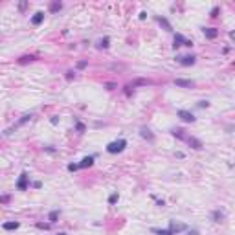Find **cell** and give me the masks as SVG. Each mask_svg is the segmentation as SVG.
<instances>
[{
	"instance_id": "obj_4",
	"label": "cell",
	"mask_w": 235,
	"mask_h": 235,
	"mask_svg": "<svg viewBox=\"0 0 235 235\" xmlns=\"http://www.w3.org/2000/svg\"><path fill=\"white\" fill-rule=\"evenodd\" d=\"M175 85L176 86H187V88H191V86H193V81H187V79H176Z\"/></svg>"
},
{
	"instance_id": "obj_19",
	"label": "cell",
	"mask_w": 235,
	"mask_h": 235,
	"mask_svg": "<svg viewBox=\"0 0 235 235\" xmlns=\"http://www.w3.org/2000/svg\"><path fill=\"white\" fill-rule=\"evenodd\" d=\"M189 235H198V232H189Z\"/></svg>"
},
{
	"instance_id": "obj_6",
	"label": "cell",
	"mask_w": 235,
	"mask_h": 235,
	"mask_svg": "<svg viewBox=\"0 0 235 235\" xmlns=\"http://www.w3.org/2000/svg\"><path fill=\"white\" fill-rule=\"evenodd\" d=\"M204 35H206L208 39H215L217 37V30L215 28H206V30H204Z\"/></svg>"
},
{
	"instance_id": "obj_14",
	"label": "cell",
	"mask_w": 235,
	"mask_h": 235,
	"mask_svg": "<svg viewBox=\"0 0 235 235\" xmlns=\"http://www.w3.org/2000/svg\"><path fill=\"white\" fill-rule=\"evenodd\" d=\"M57 217H59V211H52V213H50V220H52V222H55V220H57Z\"/></svg>"
},
{
	"instance_id": "obj_10",
	"label": "cell",
	"mask_w": 235,
	"mask_h": 235,
	"mask_svg": "<svg viewBox=\"0 0 235 235\" xmlns=\"http://www.w3.org/2000/svg\"><path fill=\"white\" fill-rule=\"evenodd\" d=\"M182 42H184V46H186V39H184V37L178 33V35L175 37V44H173V46H175V48H178V46H182Z\"/></svg>"
},
{
	"instance_id": "obj_2",
	"label": "cell",
	"mask_w": 235,
	"mask_h": 235,
	"mask_svg": "<svg viewBox=\"0 0 235 235\" xmlns=\"http://www.w3.org/2000/svg\"><path fill=\"white\" fill-rule=\"evenodd\" d=\"M178 116L182 118L184 121H187V123H193V121L196 119V118L193 116L191 112H187V110H178Z\"/></svg>"
},
{
	"instance_id": "obj_15",
	"label": "cell",
	"mask_w": 235,
	"mask_h": 235,
	"mask_svg": "<svg viewBox=\"0 0 235 235\" xmlns=\"http://www.w3.org/2000/svg\"><path fill=\"white\" fill-rule=\"evenodd\" d=\"M116 200H118V193H114V195H110V198H108V202H110V204H114Z\"/></svg>"
},
{
	"instance_id": "obj_8",
	"label": "cell",
	"mask_w": 235,
	"mask_h": 235,
	"mask_svg": "<svg viewBox=\"0 0 235 235\" xmlns=\"http://www.w3.org/2000/svg\"><path fill=\"white\" fill-rule=\"evenodd\" d=\"M19 226H20L19 222H4V224H2L4 230H17Z\"/></svg>"
},
{
	"instance_id": "obj_13",
	"label": "cell",
	"mask_w": 235,
	"mask_h": 235,
	"mask_svg": "<svg viewBox=\"0 0 235 235\" xmlns=\"http://www.w3.org/2000/svg\"><path fill=\"white\" fill-rule=\"evenodd\" d=\"M141 136H143V138H149V140H151V138H153V134H151L147 129H141Z\"/></svg>"
},
{
	"instance_id": "obj_3",
	"label": "cell",
	"mask_w": 235,
	"mask_h": 235,
	"mask_svg": "<svg viewBox=\"0 0 235 235\" xmlns=\"http://www.w3.org/2000/svg\"><path fill=\"white\" fill-rule=\"evenodd\" d=\"M180 62H182L184 66H191V64H195V57H193V55H186V57L180 59Z\"/></svg>"
},
{
	"instance_id": "obj_16",
	"label": "cell",
	"mask_w": 235,
	"mask_h": 235,
	"mask_svg": "<svg viewBox=\"0 0 235 235\" xmlns=\"http://www.w3.org/2000/svg\"><path fill=\"white\" fill-rule=\"evenodd\" d=\"M68 169H70V171H76V169H79V165H76V164H70V165H68Z\"/></svg>"
},
{
	"instance_id": "obj_7",
	"label": "cell",
	"mask_w": 235,
	"mask_h": 235,
	"mask_svg": "<svg viewBox=\"0 0 235 235\" xmlns=\"http://www.w3.org/2000/svg\"><path fill=\"white\" fill-rule=\"evenodd\" d=\"M94 164V158L92 156H86V158H83V162L79 164V167H90Z\"/></svg>"
},
{
	"instance_id": "obj_1",
	"label": "cell",
	"mask_w": 235,
	"mask_h": 235,
	"mask_svg": "<svg viewBox=\"0 0 235 235\" xmlns=\"http://www.w3.org/2000/svg\"><path fill=\"white\" fill-rule=\"evenodd\" d=\"M125 145H127V141H125V140H118V141H112V143H108V145H107V151H108V153H112V154H114V153H121V151L125 149Z\"/></svg>"
},
{
	"instance_id": "obj_12",
	"label": "cell",
	"mask_w": 235,
	"mask_h": 235,
	"mask_svg": "<svg viewBox=\"0 0 235 235\" xmlns=\"http://www.w3.org/2000/svg\"><path fill=\"white\" fill-rule=\"evenodd\" d=\"M154 233H158V235H173V232L171 230H153Z\"/></svg>"
},
{
	"instance_id": "obj_20",
	"label": "cell",
	"mask_w": 235,
	"mask_h": 235,
	"mask_svg": "<svg viewBox=\"0 0 235 235\" xmlns=\"http://www.w3.org/2000/svg\"><path fill=\"white\" fill-rule=\"evenodd\" d=\"M57 235H66V233H57Z\"/></svg>"
},
{
	"instance_id": "obj_18",
	"label": "cell",
	"mask_w": 235,
	"mask_h": 235,
	"mask_svg": "<svg viewBox=\"0 0 235 235\" xmlns=\"http://www.w3.org/2000/svg\"><path fill=\"white\" fill-rule=\"evenodd\" d=\"M230 37H232V39L235 40V31H232V33H230Z\"/></svg>"
},
{
	"instance_id": "obj_17",
	"label": "cell",
	"mask_w": 235,
	"mask_h": 235,
	"mask_svg": "<svg viewBox=\"0 0 235 235\" xmlns=\"http://www.w3.org/2000/svg\"><path fill=\"white\" fill-rule=\"evenodd\" d=\"M213 217H215V219H222V213H219V211H215V213H213Z\"/></svg>"
},
{
	"instance_id": "obj_11",
	"label": "cell",
	"mask_w": 235,
	"mask_h": 235,
	"mask_svg": "<svg viewBox=\"0 0 235 235\" xmlns=\"http://www.w3.org/2000/svg\"><path fill=\"white\" fill-rule=\"evenodd\" d=\"M189 143H191L195 149H202V143H200L198 140H195V138H189Z\"/></svg>"
},
{
	"instance_id": "obj_9",
	"label": "cell",
	"mask_w": 235,
	"mask_h": 235,
	"mask_svg": "<svg viewBox=\"0 0 235 235\" xmlns=\"http://www.w3.org/2000/svg\"><path fill=\"white\" fill-rule=\"evenodd\" d=\"M42 19H44V13H35V17L31 19V22H33L35 26H39L40 22H42Z\"/></svg>"
},
{
	"instance_id": "obj_5",
	"label": "cell",
	"mask_w": 235,
	"mask_h": 235,
	"mask_svg": "<svg viewBox=\"0 0 235 235\" xmlns=\"http://www.w3.org/2000/svg\"><path fill=\"white\" fill-rule=\"evenodd\" d=\"M26 180H28V175H26V173H22V175H20V180H19V184H17V187H19V189H26V187H28V184H26Z\"/></svg>"
}]
</instances>
